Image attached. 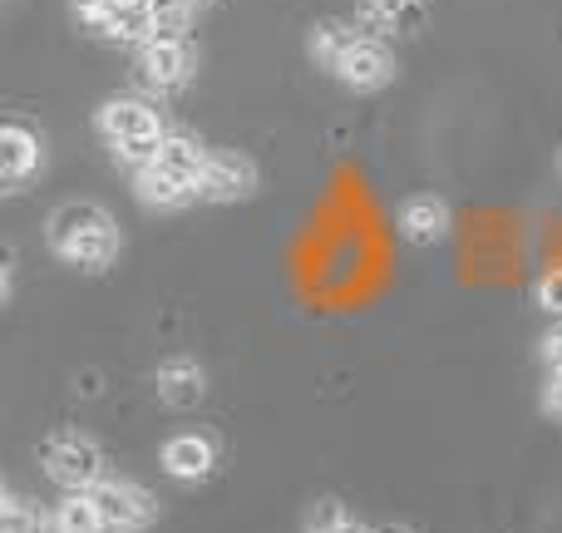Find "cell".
I'll return each mask as SVG.
<instances>
[{"label": "cell", "instance_id": "6da1fadb", "mask_svg": "<svg viewBox=\"0 0 562 533\" xmlns=\"http://www.w3.org/2000/svg\"><path fill=\"white\" fill-rule=\"evenodd\" d=\"M45 243L59 263L104 271L119 257V227L99 203H59L45 223Z\"/></svg>", "mask_w": 562, "mask_h": 533}, {"label": "cell", "instance_id": "7a4b0ae2", "mask_svg": "<svg viewBox=\"0 0 562 533\" xmlns=\"http://www.w3.org/2000/svg\"><path fill=\"white\" fill-rule=\"evenodd\" d=\"M99 138L109 144V154L128 168H144L154 164V154L164 148L168 129H164V114H158L148 99H109L94 119Z\"/></svg>", "mask_w": 562, "mask_h": 533}, {"label": "cell", "instance_id": "3957f363", "mask_svg": "<svg viewBox=\"0 0 562 533\" xmlns=\"http://www.w3.org/2000/svg\"><path fill=\"white\" fill-rule=\"evenodd\" d=\"M40 465H45V475L55 479L59 489H69V495H89L94 485H104V455H99V445H89V440L79 435H55L40 445Z\"/></svg>", "mask_w": 562, "mask_h": 533}, {"label": "cell", "instance_id": "277c9868", "mask_svg": "<svg viewBox=\"0 0 562 533\" xmlns=\"http://www.w3.org/2000/svg\"><path fill=\"white\" fill-rule=\"evenodd\" d=\"M89 495H94L109 533H138V529L154 524V514H158L154 495L138 489V485H128V479H104V485H94Z\"/></svg>", "mask_w": 562, "mask_h": 533}, {"label": "cell", "instance_id": "5b68a950", "mask_svg": "<svg viewBox=\"0 0 562 533\" xmlns=\"http://www.w3.org/2000/svg\"><path fill=\"white\" fill-rule=\"evenodd\" d=\"M330 75H336L340 85H350V89H380L390 75H395V59H390V49L380 45L375 35L356 30V40L340 49V59L330 65Z\"/></svg>", "mask_w": 562, "mask_h": 533}, {"label": "cell", "instance_id": "8992f818", "mask_svg": "<svg viewBox=\"0 0 562 533\" xmlns=\"http://www.w3.org/2000/svg\"><path fill=\"white\" fill-rule=\"evenodd\" d=\"M257 188V164L247 154H233V148H213L203 168V203H237V198H252Z\"/></svg>", "mask_w": 562, "mask_h": 533}, {"label": "cell", "instance_id": "52a82bcc", "mask_svg": "<svg viewBox=\"0 0 562 533\" xmlns=\"http://www.w3.org/2000/svg\"><path fill=\"white\" fill-rule=\"evenodd\" d=\"M188 69H193V49H188V40H144L138 45V79H144L148 89H178L188 79Z\"/></svg>", "mask_w": 562, "mask_h": 533}, {"label": "cell", "instance_id": "ba28073f", "mask_svg": "<svg viewBox=\"0 0 562 533\" xmlns=\"http://www.w3.org/2000/svg\"><path fill=\"white\" fill-rule=\"evenodd\" d=\"M40 158H45L40 134L10 119V124L0 129V184H5V193H15L30 174H40Z\"/></svg>", "mask_w": 562, "mask_h": 533}, {"label": "cell", "instance_id": "9c48e42d", "mask_svg": "<svg viewBox=\"0 0 562 533\" xmlns=\"http://www.w3.org/2000/svg\"><path fill=\"white\" fill-rule=\"evenodd\" d=\"M449 233V208L435 193H415L400 203V237L415 247H435Z\"/></svg>", "mask_w": 562, "mask_h": 533}, {"label": "cell", "instance_id": "30bf717a", "mask_svg": "<svg viewBox=\"0 0 562 533\" xmlns=\"http://www.w3.org/2000/svg\"><path fill=\"white\" fill-rule=\"evenodd\" d=\"M164 469L173 479H207L217 469V445L207 435H198V430H183V435H173L164 445Z\"/></svg>", "mask_w": 562, "mask_h": 533}, {"label": "cell", "instance_id": "8fae6325", "mask_svg": "<svg viewBox=\"0 0 562 533\" xmlns=\"http://www.w3.org/2000/svg\"><path fill=\"white\" fill-rule=\"evenodd\" d=\"M158 400L173 410H188L203 400V366L188 356H173L158 366Z\"/></svg>", "mask_w": 562, "mask_h": 533}, {"label": "cell", "instance_id": "7c38bea8", "mask_svg": "<svg viewBox=\"0 0 562 533\" xmlns=\"http://www.w3.org/2000/svg\"><path fill=\"white\" fill-rule=\"evenodd\" d=\"M134 193H138L144 208H188V203H198L193 188L173 184V178L154 174V168H134Z\"/></svg>", "mask_w": 562, "mask_h": 533}, {"label": "cell", "instance_id": "4fadbf2b", "mask_svg": "<svg viewBox=\"0 0 562 533\" xmlns=\"http://www.w3.org/2000/svg\"><path fill=\"white\" fill-rule=\"evenodd\" d=\"M55 533H109L94 495H65L55 504Z\"/></svg>", "mask_w": 562, "mask_h": 533}, {"label": "cell", "instance_id": "5bb4252c", "mask_svg": "<svg viewBox=\"0 0 562 533\" xmlns=\"http://www.w3.org/2000/svg\"><path fill=\"white\" fill-rule=\"evenodd\" d=\"M0 514H5V533H45V519H40L20 495H5V509H0Z\"/></svg>", "mask_w": 562, "mask_h": 533}, {"label": "cell", "instance_id": "9a60e30c", "mask_svg": "<svg viewBox=\"0 0 562 533\" xmlns=\"http://www.w3.org/2000/svg\"><path fill=\"white\" fill-rule=\"evenodd\" d=\"M340 524H346V509H340V504H330V499H326V504H316V509H311L306 533H336Z\"/></svg>", "mask_w": 562, "mask_h": 533}, {"label": "cell", "instance_id": "2e32d148", "mask_svg": "<svg viewBox=\"0 0 562 533\" xmlns=\"http://www.w3.org/2000/svg\"><path fill=\"white\" fill-rule=\"evenodd\" d=\"M538 307H543L548 317H562V267H553L538 281Z\"/></svg>", "mask_w": 562, "mask_h": 533}, {"label": "cell", "instance_id": "e0dca14e", "mask_svg": "<svg viewBox=\"0 0 562 533\" xmlns=\"http://www.w3.org/2000/svg\"><path fill=\"white\" fill-rule=\"evenodd\" d=\"M543 410L553 420H562V370H548V380H543Z\"/></svg>", "mask_w": 562, "mask_h": 533}, {"label": "cell", "instance_id": "ac0fdd59", "mask_svg": "<svg viewBox=\"0 0 562 533\" xmlns=\"http://www.w3.org/2000/svg\"><path fill=\"white\" fill-rule=\"evenodd\" d=\"M538 356H543L548 370H562V326L548 331V336H543V351H538Z\"/></svg>", "mask_w": 562, "mask_h": 533}, {"label": "cell", "instance_id": "d6986e66", "mask_svg": "<svg viewBox=\"0 0 562 533\" xmlns=\"http://www.w3.org/2000/svg\"><path fill=\"white\" fill-rule=\"evenodd\" d=\"M124 5H148V0H75L79 15H94V10H124Z\"/></svg>", "mask_w": 562, "mask_h": 533}, {"label": "cell", "instance_id": "ffe728a7", "mask_svg": "<svg viewBox=\"0 0 562 533\" xmlns=\"http://www.w3.org/2000/svg\"><path fill=\"white\" fill-rule=\"evenodd\" d=\"M336 533H375V529H366V524H350V519H346V524H340Z\"/></svg>", "mask_w": 562, "mask_h": 533}, {"label": "cell", "instance_id": "44dd1931", "mask_svg": "<svg viewBox=\"0 0 562 533\" xmlns=\"http://www.w3.org/2000/svg\"><path fill=\"white\" fill-rule=\"evenodd\" d=\"M183 5H188V10H198V5H207V0H183Z\"/></svg>", "mask_w": 562, "mask_h": 533}, {"label": "cell", "instance_id": "7402d4cb", "mask_svg": "<svg viewBox=\"0 0 562 533\" xmlns=\"http://www.w3.org/2000/svg\"><path fill=\"white\" fill-rule=\"evenodd\" d=\"M375 533H409V529H395V524H390V529H375Z\"/></svg>", "mask_w": 562, "mask_h": 533}]
</instances>
